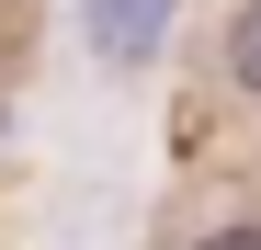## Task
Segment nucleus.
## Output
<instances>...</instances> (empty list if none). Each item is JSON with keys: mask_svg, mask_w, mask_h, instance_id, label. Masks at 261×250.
I'll use <instances>...</instances> for the list:
<instances>
[{"mask_svg": "<svg viewBox=\"0 0 261 250\" xmlns=\"http://www.w3.org/2000/svg\"><path fill=\"white\" fill-rule=\"evenodd\" d=\"M182 250H261V216H216V228L182 239Z\"/></svg>", "mask_w": 261, "mask_h": 250, "instance_id": "nucleus-2", "label": "nucleus"}, {"mask_svg": "<svg viewBox=\"0 0 261 250\" xmlns=\"http://www.w3.org/2000/svg\"><path fill=\"white\" fill-rule=\"evenodd\" d=\"M227 91L261 114V0H239V23H227Z\"/></svg>", "mask_w": 261, "mask_h": 250, "instance_id": "nucleus-1", "label": "nucleus"}]
</instances>
